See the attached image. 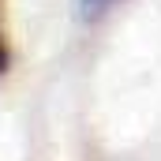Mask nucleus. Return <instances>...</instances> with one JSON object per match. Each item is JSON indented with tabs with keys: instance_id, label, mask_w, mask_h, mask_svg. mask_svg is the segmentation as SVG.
I'll return each instance as SVG.
<instances>
[{
	"instance_id": "1",
	"label": "nucleus",
	"mask_w": 161,
	"mask_h": 161,
	"mask_svg": "<svg viewBox=\"0 0 161 161\" xmlns=\"http://www.w3.org/2000/svg\"><path fill=\"white\" fill-rule=\"evenodd\" d=\"M113 4H120V0H79V15L82 19H97L105 8H113Z\"/></svg>"
},
{
	"instance_id": "2",
	"label": "nucleus",
	"mask_w": 161,
	"mask_h": 161,
	"mask_svg": "<svg viewBox=\"0 0 161 161\" xmlns=\"http://www.w3.org/2000/svg\"><path fill=\"white\" fill-rule=\"evenodd\" d=\"M8 71V45H4V30H0V75Z\"/></svg>"
}]
</instances>
